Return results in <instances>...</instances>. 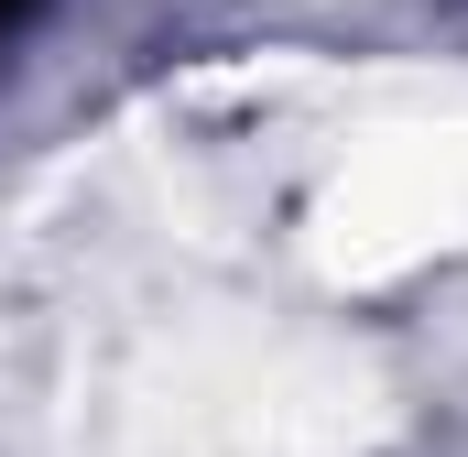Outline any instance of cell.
I'll return each mask as SVG.
<instances>
[{
	"label": "cell",
	"instance_id": "obj_1",
	"mask_svg": "<svg viewBox=\"0 0 468 457\" xmlns=\"http://www.w3.org/2000/svg\"><path fill=\"white\" fill-rule=\"evenodd\" d=\"M22 11H33V0H0V33H11V22H22Z\"/></svg>",
	"mask_w": 468,
	"mask_h": 457
}]
</instances>
